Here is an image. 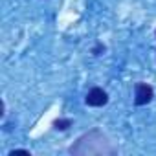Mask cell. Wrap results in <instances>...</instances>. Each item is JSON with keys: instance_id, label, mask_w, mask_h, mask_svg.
<instances>
[{"instance_id": "obj_1", "label": "cell", "mask_w": 156, "mask_h": 156, "mask_svg": "<svg viewBox=\"0 0 156 156\" xmlns=\"http://www.w3.org/2000/svg\"><path fill=\"white\" fill-rule=\"evenodd\" d=\"M87 105H90V107H103V105H107V101H108V96H107V92L103 90V88H92L88 94H87Z\"/></svg>"}, {"instance_id": "obj_2", "label": "cell", "mask_w": 156, "mask_h": 156, "mask_svg": "<svg viewBox=\"0 0 156 156\" xmlns=\"http://www.w3.org/2000/svg\"><path fill=\"white\" fill-rule=\"evenodd\" d=\"M152 96H154V92H152V88L149 85H143V83L136 85V96H134L136 105H147L152 99Z\"/></svg>"}, {"instance_id": "obj_3", "label": "cell", "mask_w": 156, "mask_h": 156, "mask_svg": "<svg viewBox=\"0 0 156 156\" xmlns=\"http://www.w3.org/2000/svg\"><path fill=\"white\" fill-rule=\"evenodd\" d=\"M53 125H55V129H61V130H64V129H68V127L72 125V121H70V119H57Z\"/></svg>"}, {"instance_id": "obj_4", "label": "cell", "mask_w": 156, "mask_h": 156, "mask_svg": "<svg viewBox=\"0 0 156 156\" xmlns=\"http://www.w3.org/2000/svg\"><path fill=\"white\" fill-rule=\"evenodd\" d=\"M9 154H11V156H15V154H30V152H28V151H11Z\"/></svg>"}]
</instances>
